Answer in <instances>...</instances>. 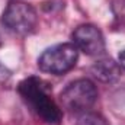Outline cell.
<instances>
[{
	"label": "cell",
	"mask_w": 125,
	"mask_h": 125,
	"mask_svg": "<svg viewBox=\"0 0 125 125\" xmlns=\"http://www.w3.org/2000/svg\"><path fill=\"white\" fill-rule=\"evenodd\" d=\"M118 61H119V65H121L122 68H125V50L119 52V55H118Z\"/></svg>",
	"instance_id": "9"
},
{
	"label": "cell",
	"mask_w": 125,
	"mask_h": 125,
	"mask_svg": "<svg viewBox=\"0 0 125 125\" xmlns=\"http://www.w3.org/2000/svg\"><path fill=\"white\" fill-rule=\"evenodd\" d=\"M79 58V50L74 44L65 42L57 44L51 48H47L38 58V67L44 73L61 76L70 71Z\"/></svg>",
	"instance_id": "3"
},
{
	"label": "cell",
	"mask_w": 125,
	"mask_h": 125,
	"mask_svg": "<svg viewBox=\"0 0 125 125\" xmlns=\"http://www.w3.org/2000/svg\"><path fill=\"white\" fill-rule=\"evenodd\" d=\"M112 10H114L115 19L121 25H124L125 23V0H116V1H114Z\"/></svg>",
	"instance_id": "8"
},
{
	"label": "cell",
	"mask_w": 125,
	"mask_h": 125,
	"mask_svg": "<svg viewBox=\"0 0 125 125\" xmlns=\"http://www.w3.org/2000/svg\"><path fill=\"white\" fill-rule=\"evenodd\" d=\"M38 22L36 10L23 1H9L1 15V23L9 32L25 36L31 33Z\"/></svg>",
	"instance_id": "4"
},
{
	"label": "cell",
	"mask_w": 125,
	"mask_h": 125,
	"mask_svg": "<svg viewBox=\"0 0 125 125\" xmlns=\"http://www.w3.org/2000/svg\"><path fill=\"white\" fill-rule=\"evenodd\" d=\"M97 100V87L89 79H77L68 83L60 93L61 105L73 114L87 112Z\"/></svg>",
	"instance_id": "2"
},
{
	"label": "cell",
	"mask_w": 125,
	"mask_h": 125,
	"mask_svg": "<svg viewBox=\"0 0 125 125\" xmlns=\"http://www.w3.org/2000/svg\"><path fill=\"white\" fill-rule=\"evenodd\" d=\"M76 125H108L106 119L96 112H83L80 115V118L77 119Z\"/></svg>",
	"instance_id": "7"
},
{
	"label": "cell",
	"mask_w": 125,
	"mask_h": 125,
	"mask_svg": "<svg viewBox=\"0 0 125 125\" xmlns=\"http://www.w3.org/2000/svg\"><path fill=\"white\" fill-rule=\"evenodd\" d=\"M90 73L93 74L94 79H97L102 83H115L121 77L122 70H121V65L114 60L102 58L92 65Z\"/></svg>",
	"instance_id": "6"
},
{
	"label": "cell",
	"mask_w": 125,
	"mask_h": 125,
	"mask_svg": "<svg viewBox=\"0 0 125 125\" xmlns=\"http://www.w3.org/2000/svg\"><path fill=\"white\" fill-rule=\"evenodd\" d=\"M73 44L87 55H100L105 52V38L99 28L90 23L77 26L73 35Z\"/></svg>",
	"instance_id": "5"
},
{
	"label": "cell",
	"mask_w": 125,
	"mask_h": 125,
	"mask_svg": "<svg viewBox=\"0 0 125 125\" xmlns=\"http://www.w3.org/2000/svg\"><path fill=\"white\" fill-rule=\"evenodd\" d=\"M50 90V84L35 76L23 79L18 86V92L22 99L44 122L57 125L61 121L62 114L57 103L51 99Z\"/></svg>",
	"instance_id": "1"
}]
</instances>
